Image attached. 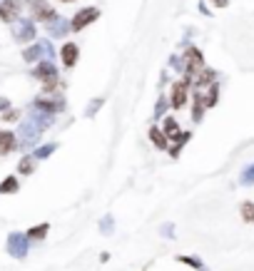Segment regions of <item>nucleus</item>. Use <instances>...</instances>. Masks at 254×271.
<instances>
[{"label": "nucleus", "instance_id": "1", "mask_svg": "<svg viewBox=\"0 0 254 271\" xmlns=\"http://www.w3.org/2000/svg\"><path fill=\"white\" fill-rule=\"evenodd\" d=\"M55 58V50L48 40H35L30 48L23 50V60L25 63H40V60H53Z\"/></svg>", "mask_w": 254, "mask_h": 271}, {"label": "nucleus", "instance_id": "2", "mask_svg": "<svg viewBox=\"0 0 254 271\" xmlns=\"http://www.w3.org/2000/svg\"><path fill=\"white\" fill-rule=\"evenodd\" d=\"M5 249H8V254L13 259H25L28 251H30V239L23 231H10L8 241H5Z\"/></svg>", "mask_w": 254, "mask_h": 271}, {"label": "nucleus", "instance_id": "3", "mask_svg": "<svg viewBox=\"0 0 254 271\" xmlns=\"http://www.w3.org/2000/svg\"><path fill=\"white\" fill-rule=\"evenodd\" d=\"M190 85H192V80L185 77V75H182V80L172 82V90H170V107L172 110H182L187 105V100H190Z\"/></svg>", "mask_w": 254, "mask_h": 271}, {"label": "nucleus", "instance_id": "4", "mask_svg": "<svg viewBox=\"0 0 254 271\" xmlns=\"http://www.w3.org/2000/svg\"><path fill=\"white\" fill-rule=\"evenodd\" d=\"M65 102L63 97H48V95H40V97H35L33 100V110L35 112H45V115H58V112H63L65 110Z\"/></svg>", "mask_w": 254, "mask_h": 271}, {"label": "nucleus", "instance_id": "5", "mask_svg": "<svg viewBox=\"0 0 254 271\" xmlns=\"http://www.w3.org/2000/svg\"><path fill=\"white\" fill-rule=\"evenodd\" d=\"M100 18V8H82V10H77L75 15H72V20H70V30H75V33H80V30H85L87 25H92L95 20Z\"/></svg>", "mask_w": 254, "mask_h": 271}, {"label": "nucleus", "instance_id": "6", "mask_svg": "<svg viewBox=\"0 0 254 271\" xmlns=\"http://www.w3.org/2000/svg\"><path fill=\"white\" fill-rule=\"evenodd\" d=\"M182 58H185V77L194 80V75L204 68V55H202V50L194 48V45H190V48L185 50Z\"/></svg>", "mask_w": 254, "mask_h": 271}, {"label": "nucleus", "instance_id": "7", "mask_svg": "<svg viewBox=\"0 0 254 271\" xmlns=\"http://www.w3.org/2000/svg\"><path fill=\"white\" fill-rule=\"evenodd\" d=\"M40 135H43V130L28 117V120H23V125H20V135H15V137H20V139H18L20 147H30V144L38 142V137Z\"/></svg>", "mask_w": 254, "mask_h": 271}, {"label": "nucleus", "instance_id": "8", "mask_svg": "<svg viewBox=\"0 0 254 271\" xmlns=\"http://www.w3.org/2000/svg\"><path fill=\"white\" fill-rule=\"evenodd\" d=\"M18 25H15V30H13V35H15V40L18 43H35V38H38V33H35V23L33 20H15Z\"/></svg>", "mask_w": 254, "mask_h": 271}, {"label": "nucleus", "instance_id": "9", "mask_svg": "<svg viewBox=\"0 0 254 271\" xmlns=\"http://www.w3.org/2000/svg\"><path fill=\"white\" fill-rule=\"evenodd\" d=\"M33 77H35L38 82H50V80H58L60 75H58V68H55L53 60H40V63H35V68H33Z\"/></svg>", "mask_w": 254, "mask_h": 271}, {"label": "nucleus", "instance_id": "10", "mask_svg": "<svg viewBox=\"0 0 254 271\" xmlns=\"http://www.w3.org/2000/svg\"><path fill=\"white\" fill-rule=\"evenodd\" d=\"M20 18V3L18 0H0V20L15 23Z\"/></svg>", "mask_w": 254, "mask_h": 271}, {"label": "nucleus", "instance_id": "11", "mask_svg": "<svg viewBox=\"0 0 254 271\" xmlns=\"http://www.w3.org/2000/svg\"><path fill=\"white\" fill-rule=\"evenodd\" d=\"M212 82H217V70H209V68H202L194 75V80H192L194 90H204V87H209Z\"/></svg>", "mask_w": 254, "mask_h": 271}, {"label": "nucleus", "instance_id": "12", "mask_svg": "<svg viewBox=\"0 0 254 271\" xmlns=\"http://www.w3.org/2000/svg\"><path fill=\"white\" fill-rule=\"evenodd\" d=\"M60 58H63L65 68H75L77 65V58H80V48L75 43H65L60 48Z\"/></svg>", "mask_w": 254, "mask_h": 271}, {"label": "nucleus", "instance_id": "13", "mask_svg": "<svg viewBox=\"0 0 254 271\" xmlns=\"http://www.w3.org/2000/svg\"><path fill=\"white\" fill-rule=\"evenodd\" d=\"M204 92L202 90H194L192 92V120L194 122H202V117H204Z\"/></svg>", "mask_w": 254, "mask_h": 271}, {"label": "nucleus", "instance_id": "14", "mask_svg": "<svg viewBox=\"0 0 254 271\" xmlns=\"http://www.w3.org/2000/svg\"><path fill=\"white\" fill-rule=\"evenodd\" d=\"M45 25H48V33H50L53 38H65V35L70 33V23H67L65 18H60V15L53 18L50 23H45Z\"/></svg>", "mask_w": 254, "mask_h": 271}, {"label": "nucleus", "instance_id": "15", "mask_svg": "<svg viewBox=\"0 0 254 271\" xmlns=\"http://www.w3.org/2000/svg\"><path fill=\"white\" fill-rule=\"evenodd\" d=\"M15 147H18V137H15V132H10V130H0V157L10 154Z\"/></svg>", "mask_w": 254, "mask_h": 271}, {"label": "nucleus", "instance_id": "16", "mask_svg": "<svg viewBox=\"0 0 254 271\" xmlns=\"http://www.w3.org/2000/svg\"><path fill=\"white\" fill-rule=\"evenodd\" d=\"M35 169H38V159H35L33 154L20 157V162H18V174H20V177H30Z\"/></svg>", "mask_w": 254, "mask_h": 271}, {"label": "nucleus", "instance_id": "17", "mask_svg": "<svg viewBox=\"0 0 254 271\" xmlns=\"http://www.w3.org/2000/svg\"><path fill=\"white\" fill-rule=\"evenodd\" d=\"M147 137H150V142H152L157 149H167V147H170V139H167V135H165L157 125H152V127H150Z\"/></svg>", "mask_w": 254, "mask_h": 271}, {"label": "nucleus", "instance_id": "18", "mask_svg": "<svg viewBox=\"0 0 254 271\" xmlns=\"http://www.w3.org/2000/svg\"><path fill=\"white\" fill-rule=\"evenodd\" d=\"M48 234H50V224H48V221H43V224H35V226H30V229L25 231V236H28L30 241H43Z\"/></svg>", "mask_w": 254, "mask_h": 271}, {"label": "nucleus", "instance_id": "19", "mask_svg": "<svg viewBox=\"0 0 254 271\" xmlns=\"http://www.w3.org/2000/svg\"><path fill=\"white\" fill-rule=\"evenodd\" d=\"M20 192V182H18V177H5L3 182H0V194L3 197H8V194H18Z\"/></svg>", "mask_w": 254, "mask_h": 271}, {"label": "nucleus", "instance_id": "20", "mask_svg": "<svg viewBox=\"0 0 254 271\" xmlns=\"http://www.w3.org/2000/svg\"><path fill=\"white\" fill-rule=\"evenodd\" d=\"M58 147H60L58 142H48V144H40V147H35V149H33V157H35L38 162H40V159H48V157H50V154H53Z\"/></svg>", "mask_w": 254, "mask_h": 271}, {"label": "nucleus", "instance_id": "21", "mask_svg": "<svg viewBox=\"0 0 254 271\" xmlns=\"http://www.w3.org/2000/svg\"><path fill=\"white\" fill-rule=\"evenodd\" d=\"M217 102H219V82H212L209 90L204 92V107L209 110V107H214Z\"/></svg>", "mask_w": 254, "mask_h": 271}, {"label": "nucleus", "instance_id": "22", "mask_svg": "<svg viewBox=\"0 0 254 271\" xmlns=\"http://www.w3.org/2000/svg\"><path fill=\"white\" fill-rule=\"evenodd\" d=\"M180 264H185V266H190V269L194 271H209L207 266H204V261L199 259V256H175Z\"/></svg>", "mask_w": 254, "mask_h": 271}, {"label": "nucleus", "instance_id": "23", "mask_svg": "<svg viewBox=\"0 0 254 271\" xmlns=\"http://www.w3.org/2000/svg\"><path fill=\"white\" fill-rule=\"evenodd\" d=\"M102 105H105V97H95V100L87 105V110H85V117H87V120H92V117H95V115L102 110Z\"/></svg>", "mask_w": 254, "mask_h": 271}, {"label": "nucleus", "instance_id": "24", "mask_svg": "<svg viewBox=\"0 0 254 271\" xmlns=\"http://www.w3.org/2000/svg\"><path fill=\"white\" fill-rule=\"evenodd\" d=\"M162 132L167 135V139L172 135H177L180 132V122L175 120V117H165V125H162Z\"/></svg>", "mask_w": 254, "mask_h": 271}, {"label": "nucleus", "instance_id": "25", "mask_svg": "<svg viewBox=\"0 0 254 271\" xmlns=\"http://www.w3.org/2000/svg\"><path fill=\"white\" fill-rule=\"evenodd\" d=\"M100 231H102L105 236H110V234L115 231V216H110V214H105V216L100 219Z\"/></svg>", "mask_w": 254, "mask_h": 271}, {"label": "nucleus", "instance_id": "26", "mask_svg": "<svg viewBox=\"0 0 254 271\" xmlns=\"http://www.w3.org/2000/svg\"><path fill=\"white\" fill-rule=\"evenodd\" d=\"M239 214H242V219H244L247 224H252L254 221V202H242L239 204Z\"/></svg>", "mask_w": 254, "mask_h": 271}, {"label": "nucleus", "instance_id": "27", "mask_svg": "<svg viewBox=\"0 0 254 271\" xmlns=\"http://www.w3.org/2000/svg\"><path fill=\"white\" fill-rule=\"evenodd\" d=\"M239 184H242V187H252L254 184V162L239 174Z\"/></svg>", "mask_w": 254, "mask_h": 271}, {"label": "nucleus", "instance_id": "28", "mask_svg": "<svg viewBox=\"0 0 254 271\" xmlns=\"http://www.w3.org/2000/svg\"><path fill=\"white\" fill-rule=\"evenodd\" d=\"M167 107H170V100H167L165 95H160V97H157V105H155V117H165Z\"/></svg>", "mask_w": 254, "mask_h": 271}, {"label": "nucleus", "instance_id": "29", "mask_svg": "<svg viewBox=\"0 0 254 271\" xmlns=\"http://www.w3.org/2000/svg\"><path fill=\"white\" fill-rule=\"evenodd\" d=\"M20 117H23V112L10 107V110H5V112H3V117H0V120H3V122H18Z\"/></svg>", "mask_w": 254, "mask_h": 271}, {"label": "nucleus", "instance_id": "30", "mask_svg": "<svg viewBox=\"0 0 254 271\" xmlns=\"http://www.w3.org/2000/svg\"><path fill=\"white\" fill-rule=\"evenodd\" d=\"M170 68L185 75V58H182V55H172V58H170Z\"/></svg>", "mask_w": 254, "mask_h": 271}, {"label": "nucleus", "instance_id": "31", "mask_svg": "<svg viewBox=\"0 0 254 271\" xmlns=\"http://www.w3.org/2000/svg\"><path fill=\"white\" fill-rule=\"evenodd\" d=\"M160 236H165V239H175V224H172V221L162 224V226H160Z\"/></svg>", "mask_w": 254, "mask_h": 271}, {"label": "nucleus", "instance_id": "32", "mask_svg": "<svg viewBox=\"0 0 254 271\" xmlns=\"http://www.w3.org/2000/svg\"><path fill=\"white\" fill-rule=\"evenodd\" d=\"M28 5L33 8V13H38V10L48 8V0H28Z\"/></svg>", "mask_w": 254, "mask_h": 271}, {"label": "nucleus", "instance_id": "33", "mask_svg": "<svg viewBox=\"0 0 254 271\" xmlns=\"http://www.w3.org/2000/svg\"><path fill=\"white\" fill-rule=\"evenodd\" d=\"M55 87H58V80H50V82H43V90H45V92H53Z\"/></svg>", "mask_w": 254, "mask_h": 271}, {"label": "nucleus", "instance_id": "34", "mask_svg": "<svg viewBox=\"0 0 254 271\" xmlns=\"http://www.w3.org/2000/svg\"><path fill=\"white\" fill-rule=\"evenodd\" d=\"M5 110H10V100L8 97H0V112H5Z\"/></svg>", "mask_w": 254, "mask_h": 271}, {"label": "nucleus", "instance_id": "35", "mask_svg": "<svg viewBox=\"0 0 254 271\" xmlns=\"http://www.w3.org/2000/svg\"><path fill=\"white\" fill-rule=\"evenodd\" d=\"M107 261H110V251H102L100 254V264H107Z\"/></svg>", "mask_w": 254, "mask_h": 271}, {"label": "nucleus", "instance_id": "36", "mask_svg": "<svg viewBox=\"0 0 254 271\" xmlns=\"http://www.w3.org/2000/svg\"><path fill=\"white\" fill-rule=\"evenodd\" d=\"M212 5H217V8H227V0H209Z\"/></svg>", "mask_w": 254, "mask_h": 271}, {"label": "nucleus", "instance_id": "37", "mask_svg": "<svg viewBox=\"0 0 254 271\" xmlns=\"http://www.w3.org/2000/svg\"><path fill=\"white\" fill-rule=\"evenodd\" d=\"M63 3H72V0H63Z\"/></svg>", "mask_w": 254, "mask_h": 271}]
</instances>
